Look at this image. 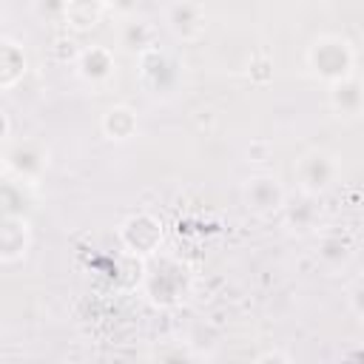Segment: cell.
Returning <instances> with one entry per match:
<instances>
[{
	"label": "cell",
	"instance_id": "8",
	"mask_svg": "<svg viewBox=\"0 0 364 364\" xmlns=\"http://www.w3.org/2000/svg\"><path fill=\"white\" fill-rule=\"evenodd\" d=\"M259 361L264 364V361H290V355L287 353H264V355H259Z\"/></svg>",
	"mask_w": 364,
	"mask_h": 364
},
{
	"label": "cell",
	"instance_id": "3",
	"mask_svg": "<svg viewBox=\"0 0 364 364\" xmlns=\"http://www.w3.org/2000/svg\"><path fill=\"white\" fill-rule=\"evenodd\" d=\"M191 11H193V3H188V0H182V3H176L171 9V26L182 37H196L199 28H202V11H196L193 17H188Z\"/></svg>",
	"mask_w": 364,
	"mask_h": 364
},
{
	"label": "cell",
	"instance_id": "6",
	"mask_svg": "<svg viewBox=\"0 0 364 364\" xmlns=\"http://www.w3.org/2000/svg\"><path fill=\"white\" fill-rule=\"evenodd\" d=\"M270 74H273V68H270V60L267 57H259V60L250 63V80L253 82H267Z\"/></svg>",
	"mask_w": 364,
	"mask_h": 364
},
{
	"label": "cell",
	"instance_id": "2",
	"mask_svg": "<svg viewBox=\"0 0 364 364\" xmlns=\"http://www.w3.org/2000/svg\"><path fill=\"white\" fill-rule=\"evenodd\" d=\"M102 131H105V136H111V139H131L134 136V131H136V114L131 111V108H122V105H117V108H111L105 117H102Z\"/></svg>",
	"mask_w": 364,
	"mask_h": 364
},
{
	"label": "cell",
	"instance_id": "1",
	"mask_svg": "<svg viewBox=\"0 0 364 364\" xmlns=\"http://www.w3.org/2000/svg\"><path fill=\"white\" fill-rule=\"evenodd\" d=\"M102 0H68L65 3V20L74 28H91L102 20Z\"/></svg>",
	"mask_w": 364,
	"mask_h": 364
},
{
	"label": "cell",
	"instance_id": "5",
	"mask_svg": "<svg viewBox=\"0 0 364 364\" xmlns=\"http://www.w3.org/2000/svg\"><path fill=\"white\" fill-rule=\"evenodd\" d=\"M51 54H54L60 63H65V60H74V57L80 54V48H77L74 40H57V43L51 46Z\"/></svg>",
	"mask_w": 364,
	"mask_h": 364
},
{
	"label": "cell",
	"instance_id": "7",
	"mask_svg": "<svg viewBox=\"0 0 364 364\" xmlns=\"http://www.w3.org/2000/svg\"><path fill=\"white\" fill-rule=\"evenodd\" d=\"M270 154H273V148H270V142H264V139H256V142L247 145V159H250V162H267Z\"/></svg>",
	"mask_w": 364,
	"mask_h": 364
},
{
	"label": "cell",
	"instance_id": "4",
	"mask_svg": "<svg viewBox=\"0 0 364 364\" xmlns=\"http://www.w3.org/2000/svg\"><path fill=\"white\" fill-rule=\"evenodd\" d=\"M111 65H114V60L105 48H91L82 54V77H88V80H105Z\"/></svg>",
	"mask_w": 364,
	"mask_h": 364
},
{
	"label": "cell",
	"instance_id": "9",
	"mask_svg": "<svg viewBox=\"0 0 364 364\" xmlns=\"http://www.w3.org/2000/svg\"><path fill=\"white\" fill-rule=\"evenodd\" d=\"M6 134H9V117H6L3 111H0V139H3Z\"/></svg>",
	"mask_w": 364,
	"mask_h": 364
},
{
	"label": "cell",
	"instance_id": "10",
	"mask_svg": "<svg viewBox=\"0 0 364 364\" xmlns=\"http://www.w3.org/2000/svg\"><path fill=\"white\" fill-rule=\"evenodd\" d=\"M0 14H3V3H0Z\"/></svg>",
	"mask_w": 364,
	"mask_h": 364
}]
</instances>
